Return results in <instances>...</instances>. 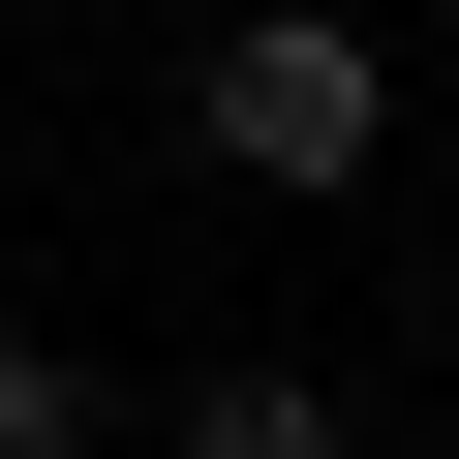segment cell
<instances>
[{"instance_id":"6da1fadb","label":"cell","mask_w":459,"mask_h":459,"mask_svg":"<svg viewBox=\"0 0 459 459\" xmlns=\"http://www.w3.org/2000/svg\"><path fill=\"white\" fill-rule=\"evenodd\" d=\"M184 123H214V184H276V214H337V184L398 153V62L337 31V0H246V31L184 62Z\"/></svg>"},{"instance_id":"7a4b0ae2","label":"cell","mask_w":459,"mask_h":459,"mask_svg":"<svg viewBox=\"0 0 459 459\" xmlns=\"http://www.w3.org/2000/svg\"><path fill=\"white\" fill-rule=\"evenodd\" d=\"M184 459H337V398H307V368H214V398H184Z\"/></svg>"},{"instance_id":"3957f363","label":"cell","mask_w":459,"mask_h":459,"mask_svg":"<svg viewBox=\"0 0 459 459\" xmlns=\"http://www.w3.org/2000/svg\"><path fill=\"white\" fill-rule=\"evenodd\" d=\"M0 459H92V368L62 337H0Z\"/></svg>"}]
</instances>
